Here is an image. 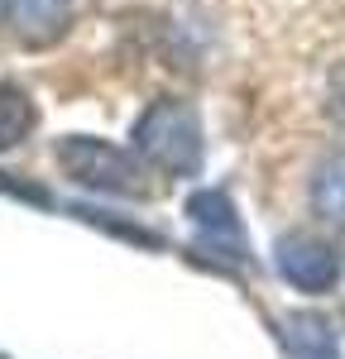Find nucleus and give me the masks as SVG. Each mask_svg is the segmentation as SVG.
<instances>
[{
    "mask_svg": "<svg viewBox=\"0 0 345 359\" xmlns=\"http://www.w3.org/2000/svg\"><path fill=\"white\" fill-rule=\"evenodd\" d=\"M135 149L154 168L172 177H187L201 163V125L187 101H154L135 125Z\"/></svg>",
    "mask_w": 345,
    "mask_h": 359,
    "instance_id": "f257e3e1",
    "label": "nucleus"
},
{
    "mask_svg": "<svg viewBox=\"0 0 345 359\" xmlns=\"http://www.w3.org/2000/svg\"><path fill=\"white\" fill-rule=\"evenodd\" d=\"M58 163L72 182H82L91 192H115V196H144V168L115 149L106 139H91V135H67L58 144Z\"/></svg>",
    "mask_w": 345,
    "mask_h": 359,
    "instance_id": "f03ea898",
    "label": "nucleus"
},
{
    "mask_svg": "<svg viewBox=\"0 0 345 359\" xmlns=\"http://www.w3.org/2000/svg\"><path fill=\"white\" fill-rule=\"evenodd\" d=\"M72 10H77V0H0V20L25 48L58 43L72 25Z\"/></svg>",
    "mask_w": 345,
    "mask_h": 359,
    "instance_id": "7ed1b4c3",
    "label": "nucleus"
},
{
    "mask_svg": "<svg viewBox=\"0 0 345 359\" xmlns=\"http://www.w3.org/2000/svg\"><path fill=\"white\" fill-rule=\"evenodd\" d=\"M34 101H29V91H20L15 82H0V149H15L20 139L34 130Z\"/></svg>",
    "mask_w": 345,
    "mask_h": 359,
    "instance_id": "20e7f679",
    "label": "nucleus"
},
{
    "mask_svg": "<svg viewBox=\"0 0 345 359\" xmlns=\"http://www.w3.org/2000/svg\"><path fill=\"white\" fill-rule=\"evenodd\" d=\"M316 196H321L326 211H345V154L316 172Z\"/></svg>",
    "mask_w": 345,
    "mask_h": 359,
    "instance_id": "39448f33",
    "label": "nucleus"
}]
</instances>
